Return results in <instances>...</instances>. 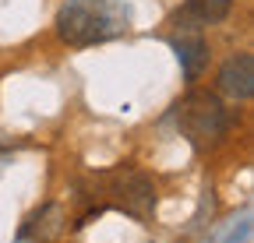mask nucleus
Returning <instances> with one entry per match:
<instances>
[{
    "label": "nucleus",
    "instance_id": "obj_3",
    "mask_svg": "<svg viewBox=\"0 0 254 243\" xmlns=\"http://www.w3.org/2000/svg\"><path fill=\"white\" fill-rule=\"evenodd\" d=\"M173 120H177L180 134L190 145H198V148L222 141L226 131H230V113H226V106L219 102V96H212V92H190L177 106Z\"/></svg>",
    "mask_w": 254,
    "mask_h": 243
},
{
    "label": "nucleus",
    "instance_id": "obj_1",
    "mask_svg": "<svg viewBox=\"0 0 254 243\" xmlns=\"http://www.w3.org/2000/svg\"><path fill=\"white\" fill-rule=\"evenodd\" d=\"M131 25L127 0H67L57 11V36L71 46L110 43Z\"/></svg>",
    "mask_w": 254,
    "mask_h": 243
},
{
    "label": "nucleus",
    "instance_id": "obj_2",
    "mask_svg": "<svg viewBox=\"0 0 254 243\" xmlns=\"http://www.w3.org/2000/svg\"><path fill=\"white\" fill-rule=\"evenodd\" d=\"M95 211L103 208H117L127 211L131 219H152L155 211V184L141 173V169H113L95 176Z\"/></svg>",
    "mask_w": 254,
    "mask_h": 243
},
{
    "label": "nucleus",
    "instance_id": "obj_5",
    "mask_svg": "<svg viewBox=\"0 0 254 243\" xmlns=\"http://www.w3.org/2000/svg\"><path fill=\"white\" fill-rule=\"evenodd\" d=\"M173 49H177V60H180L187 81H194L208 64V43L201 39V32H194V25H190L187 32L173 36Z\"/></svg>",
    "mask_w": 254,
    "mask_h": 243
},
{
    "label": "nucleus",
    "instance_id": "obj_6",
    "mask_svg": "<svg viewBox=\"0 0 254 243\" xmlns=\"http://www.w3.org/2000/svg\"><path fill=\"white\" fill-rule=\"evenodd\" d=\"M230 7H233V0H187L184 14L198 25H215V21H226Z\"/></svg>",
    "mask_w": 254,
    "mask_h": 243
},
{
    "label": "nucleus",
    "instance_id": "obj_4",
    "mask_svg": "<svg viewBox=\"0 0 254 243\" xmlns=\"http://www.w3.org/2000/svg\"><path fill=\"white\" fill-rule=\"evenodd\" d=\"M219 88L230 99H251L254 96V56L251 53L230 56L219 71Z\"/></svg>",
    "mask_w": 254,
    "mask_h": 243
}]
</instances>
